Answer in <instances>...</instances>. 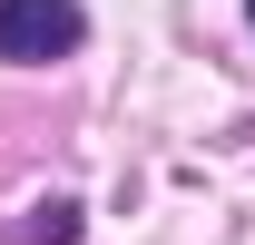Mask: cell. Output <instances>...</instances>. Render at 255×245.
<instances>
[{
  "mask_svg": "<svg viewBox=\"0 0 255 245\" xmlns=\"http://www.w3.org/2000/svg\"><path fill=\"white\" fill-rule=\"evenodd\" d=\"M79 39H89V10H79V0H0V59L10 69L69 59Z\"/></svg>",
  "mask_w": 255,
  "mask_h": 245,
  "instance_id": "1",
  "label": "cell"
},
{
  "mask_svg": "<svg viewBox=\"0 0 255 245\" xmlns=\"http://www.w3.org/2000/svg\"><path fill=\"white\" fill-rule=\"evenodd\" d=\"M79 236V206H69V196H49V206H39V226H30V245H69Z\"/></svg>",
  "mask_w": 255,
  "mask_h": 245,
  "instance_id": "2",
  "label": "cell"
},
{
  "mask_svg": "<svg viewBox=\"0 0 255 245\" xmlns=\"http://www.w3.org/2000/svg\"><path fill=\"white\" fill-rule=\"evenodd\" d=\"M246 20H255V0H246Z\"/></svg>",
  "mask_w": 255,
  "mask_h": 245,
  "instance_id": "3",
  "label": "cell"
}]
</instances>
